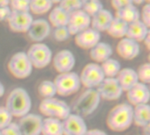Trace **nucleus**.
Segmentation results:
<instances>
[{"label": "nucleus", "instance_id": "f257e3e1", "mask_svg": "<svg viewBox=\"0 0 150 135\" xmlns=\"http://www.w3.org/2000/svg\"><path fill=\"white\" fill-rule=\"evenodd\" d=\"M133 111L134 107L128 103H122L114 106L106 118L108 128L117 133L127 130L133 125Z\"/></svg>", "mask_w": 150, "mask_h": 135}, {"label": "nucleus", "instance_id": "f03ea898", "mask_svg": "<svg viewBox=\"0 0 150 135\" xmlns=\"http://www.w3.org/2000/svg\"><path fill=\"white\" fill-rule=\"evenodd\" d=\"M5 108L12 117L21 118L30 112L32 99L28 92L20 87L13 89L5 101Z\"/></svg>", "mask_w": 150, "mask_h": 135}, {"label": "nucleus", "instance_id": "7ed1b4c3", "mask_svg": "<svg viewBox=\"0 0 150 135\" xmlns=\"http://www.w3.org/2000/svg\"><path fill=\"white\" fill-rule=\"evenodd\" d=\"M100 96L94 89H86L79 97L76 98L70 107L73 113L81 117L91 115L99 106Z\"/></svg>", "mask_w": 150, "mask_h": 135}, {"label": "nucleus", "instance_id": "20e7f679", "mask_svg": "<svg viewBox=\"0 0 150 135\" xmlns=\"http://www.w3.org/2000/svg\"><path fill=\"white\" fill-rule=\"evenodd\" d=\"M39 110L47 118H54L59 120L65 119L71 113L70 106L65 101L55 98H44L39 105Z\"/></svg>", "mask_w": 150, "mask_h": 135}, {"label": "nucleus", "instance_id": "39448f33", "mask_svg": "<svg viewBox=\"0 0 150 135\" xmlns=\"http://www.w3.org/2000/svg\"><path fill=\"white\" fill-rule=\"evenodd\" d=\"M53 82L56 89V94L62 97L71 96L76 93L81 87L79 75L72 71L57 75Z\"/></svg>", "mask_w": 150, "mask_h": 135}, {"label": "nucleus", "instance_id": "423d86ee", "mask_svg": "<svg viewBox=\"0 0 150 135\" xmlns=\"http://www.w3.org/2000/svg\"><path fill=\"white\" fill-rule=\"evenodd\" d=\"M8 70L18 79L27 78L33 72V66L25 52H17L8 61Z\"/></svg>", "mask_w": 150, "mask_h": 135}, {"label": "nucleus", "instance_id": "0eeeda50", "mask_svg": "<svg viewBox=\"0 0 150 135\" xmlns=\"http://www.w3.org/2000/svg\"><path fill=\"white\" fill-rule=\"evenodd\" d=\"M26 55L33 68L36 69H43L52 61L51 49L48 46L41 42L33 44L26 52Z\"/></svg>", "mask_w": 150, "mask_h": 135}, {"label": "nucleus", "instance_id": "6e6552de", "mask_svg": "<svg viewBox=\"0 0 150 135\" xmlns=\"http://www.w3.org/2000/svg\"><path fill=\"white\" fill-rule=\"evenodd\" d=\"M81 85L86 89L97 88L105 79L101 67L96 62H91L85 65L79 76Z\"/></svg>", "mask_w": 150, "mask_h": 135}, {"label": "nucleus", "instance_id": "1a4fd4ad", "mask_svg": "<svg viewBox=\"0 0 150 135\" xmlns=\"http://www.w3.org/2000/svg\"><path fill=\"white\" fill-rule=\"evenodd\" d=\"M100 96V98H103L107 101H115L120 98L122 93L124 92L120 86L116 77L108 78L105 77V79L101 82V83L97 87L96 90Z\"/></svg>", "mask_w": 150, "mask_h": 135}, {"label": "nucleus", "instance_id": "9d476101", "mask_svg": "<svg viewBox=\"0 0 150 135\" xmlns=\"http://www.w3.org/2000/svg\"><path fill=\"white\" fill-rule=\"evenodd\" d=\"M43 119L35 113H27L19 118L18 127L22 135H40Z\"/></svg>", "mask_w": 150, "mask_h": 135}, {"label": "nucleus", "instance_id": "9b49d317", "mask_svg": "<svg viewBox=\"0 0 150 135\" xmlns=\"http://www.w3.org/2000/svg\"><path fill=\"white\" fill-rule=\"evenodd\" d=\"M7 21L9 27L12 32L26 33L33 21V18L29 11H11Z\"/></svg>", "mask_w": 150, "mask_h": 135}, {"label": "nucleus", "instance_id": "f8f14e48", "mask_svg": "<svg viewBox=\"0 0 150 135\" xmlns=\"http://www.w3.org/2000/svg\"><path fill=\"white\" fill-rule=\"evenodd\" d=\"M62 124L63 135H84L88 131L83 118L72 112L62 120Z\"/></svg>", "mask_w": 150, "mask_h": 135}, {"label": "nucleus", "instance_id": "ddd939ff", "mask_svg": "<svg viewBox=\"0 0 150 135\" xmlns=\"http://www.w3.org/2000/svg\"><path fill=\"white\" fill-rule=\"evenodd\" d=\"M91 26V17L82 9L69 13V18L67 25L70 35H76L82 31Z\"/></svg>", "mask_w": 150, "mask_h": 135}, {"label": "nucleus", "instance_id": "4468645a", "mask_svg": "<svg viewBox=\"0 0 150 135\" xmlns=\"http://www.w3.org/2000/svg\"><path fill=\"white\" fill-rule=\"evenodd\" d=\"M127 92V99L132 106L145 105L149 102L150 91L147 84L138 82Z\"/></svg>", "mask_w": 150, "mask_h": 135}, {"label": "nucleus", "instance_id": "2eb2a0df", "mask_svg": "<svg viewBox=\"0 0 150 135\" xmlns=\"http://www.w3.org/2000/svg\"><path fill=\"white\" fill-rule=\"evenodd\" d=\"M54 69L59 73H67L72 71L76 65V58L73 53L68 49H63L55 54L52 59Z\"/></svg>", "mask_w": 150, "mask_h": 135}, {"label": "nucleus", "instance_id": "dca6fc26", "mask_svg": "<svg viewBox=\"0 0 150 135\" xmlns=\"http://www.w3.org/2000/svg\"><path fill=\"white\" fill-rule=\"evenodd\" d=\"M26 33L28 38L32 41L39 43L48 37L51 33V25L47 20L44 18H38L33 21Z\"/></svg>", "mask_w": 150, "mask_h": 135}, {"label": "nucleus", "instance_id": "f3484780", "mask_svg": "<svg viewBox=\"0 0 150 135\" xmlns=\"http://www.w3.org/2000/svg\"><path fill=\"white\" fill-rule=\"evenodd\" d=\"M117 54L125 60H133L136 58L141 51L140 45L137 41L128 39L122 38L117 44L116 47Z\"/></svg>", "mask_w": 150, "mask_h": 135}, {"label": "nucleus", "instance_id": "a211bd4d", "mask_svg": "<svg viewBox=\"0 0 150 135\" xmlns=\"http://www.w3.org/2000/svg\"><path fill=\"white\" fill-rule=\"evenodd\" d=\"M100 33L91 27H89L75 35V42L76 46L83 49H91L100 41Z\"/></svg>", "mask_w": 150, "mask_h": 135}, {"label": "nucleus", "instance_id": "6ab92c4d", "mask_svg": "<svg viewBox=\"0 0 150 135\" xmlns=\"http://www.w3.org/2000/svg\"><path fill=\"white\" fill-rule=\"evenodd\" d=\"M113 18L114 17L110 11L106 9H102L100 11L91 18V28L99 33L106 32Z\"/></svg>", "mask_w": 150, "mask_h": 135}, {"label": "nucleus", "instance_id": "aec40b11", "mask_svg": "<svg viewBox=\"0 0 150 135\" xmlns=\"http://www.w3.org/2000/svg\"><path fill=\"white\" fill-rule=\"evenodd\" d=\"M116 79L123 91H127L139 82L136 70L131 68L121 69L117 75Z\"/></svg>", "mask_w": 150, "mask_h": 135}, {"label": "nucleus", "instance_id": "412c9836", "mask_svg": "<svg viewBox=\"0 0 150 135\" xmlns=\"http://www.w3.org/2000/svg\"><path fill=\"white\" fill-rule=\"evenodd\" d=\"M149 33V28L141 19H138L128 24L126 37L134 40L139 43L141 41H143L145 37Z\"/></svg>", "mask_w": 150, "mask_h": 135}, {"label": "nucleus", "instance_id": "4be33fe9", "mask_svg": "<svg viewBox=\"0 0 150 135\" xmlns=\"http://www.w3.org/2000/svg\"><path fill=\"white\" fill-rule=\"evenodd\" d=\"M90 50V56L91 60L98 64L111 58L112 54V47L111 45L102 41H99Z\"/></svg>", "mask_w": 150, "mask_h": 135}, {"label": "nucleus", "instance_id": "5701e85b", "mask_svg": "<svg viewBox=\"0 0 150 135\" xmlns=\"http://www.w3.org/2000/svg\"><path fill=\"white\" fill-rule=\"evenodd\" d=\"M150 106L149 104L140 105L134 107L133 123L139 127H145L149 125Z\"/></svg>", "mask_w": 150, "mask_h": 135}, {"label": "nucleus", "instance_id": "b1692460", "mask_svg": "<svg viewBox=\"0 0 150 135\" xmlns=\"http://www.w3.org/2000/svg\"><path fill=\"white\" fill-rule=\"evenodd\" d=\"M69 18V13L64 11L60 6H56L49 13L48 16V23L50 25L55 27L60 26H67Z\"/></svg>", "mask_w": 150, "mask_h": 135}, {"label": "nucleus", "instance_id": "393cba45", "mask_svg": "<svg viewBox=\"0 0 150 135\" xmlns=\"http://www.w3.org/2000/svg\"><path fill=\"white\" fill-rule=\"evenodd\" d=\"M40 135H63L62 120L54 118H45L42 121Z\"/></svg>", "mask_w": 150, "mask_h": 135}, {"label": "nucleus", "instance_id": "a878e982", "mask_svg": "<svg viewBox=\"0 0 150 135\" xmlns=\"http://www.w3.org/2000/svg\"><path fill=\"white\" fill-rule=\"evenodd\" d=\"M115 17L122 19L123 21L127 22V24H130L134 21H136L140 19V11L138 8L134 4H131L129 5H127L120 10L116 11Z\"/></svg>", "mask_w": 150, "mask_h": 135}, {"label": "nucleus", "instance_id": "bb28decb", "mask_svg": "<svg viewBox=\"0 0 150 135\" xmlns=\"http://www.w3.org/2000/svg\"><path fill=\"white\" fill-rule=\"evenodd\" d=\"M127 27H128V24L127 22L123 21L119 18L114 17L106 32L112 38L122 39L125 38L127 34Z\"/></svg>", "mask_w": 150, "mask_h": 135}, {"label": "nucleus", "instance_id": "cd10ccee", "mask_svg": "<svg viewBox=\"0 0 150 135\" xmlns=\"http://www.w3.org/2000/svg\"><path fill=\"white\" fill-rule=\"evenodd\" d=\"M100 67L105 77H108V78L116 77L121 69V65L120 61L112 58H109L106 61H103Z\"/></svg>", "mask_w": 150, "mask_h": 135}, {"label": "nucleus", "instance_id": "c85d7f7f", "mask_svg": "<svg viewBox=\"0 0 150 135\" xmlns=\"http://www.w3.org/2000/svg\"><path fill=\"white\" fill-rule=\"evenodd\" d=\"M53 6L51 0H30V11L36 15L48 12Z\"/></svg>", "mask_w": 150, "mask_h": 135}, {"label": "nucleus", "instance_id": "c756f323", "mask_svg": "<svg viewBox=\"0 0 150 135\" xmlns=\"http://www.w3.org/2000/svg\"><path fill=\"white\" fill-rule=\"evenodd\" d=\"M38 92L43 99L54 98L56 95V89L54 82L50 80L42 81L38 87Z\"/></svg>", "mask_w": 150, "mask_h": 135}, {"label": "nucleus", "instance_id": "7c9ffc66", "mask_svg": "<svg viewBox=\"0 0 150 135\" xmlns=\"http://www.w3.org/2000/svg\"><path fill=\"white\" fill-rule=\"evenodd\" d=\"M103 8V4L100 0H90L83 4L82 10L87 13L91 18L100 11Z\"/></svg>", "mask_w": 150, "mask_h": 135}, {"label": "nucleus", "instance_id": "2f4dec72", "mask_svg": "<svg viewBox=\"0 0 150 135\" xmlns=\"http://www.w3.org/2000/svg\"><path fill=\"white\" fill-rule=\"evenodd\" d=\"M59 6L69 13L81 10L83 7V2L81 0H62L59 3Z\"/></svg>", "mask_w": 150, "mask_h": 135}, {"label": "nucleus", "instance_id": "473e14b6", "mask_svg": "<svg viewBox=\"0 0 150 135\" xmlns=\"http://www.w3.org/2000/svg\"><path fill=\"white\" fill-rule=\"evenodd\" d=\"M139 82L148 84L150 83V64L149 62L142 64L136 71Z\"/></svg>", "mask_w": 150, "mask_h": 135}, {"label": "nucleus", "instance_id": "72a5a7b5", "mask_svg": "<svg viewBox=\"0 0 150 135\" xmlns=\"http://www.w3.org/2000/svg\"><path fill=\"white\" fill-rule=\"evenodd\" d=\"M10 8L16 11H29L30 0H10Z\"/></svg>", "mask_w": 150, "mask_h": 135}, {"label": "nucleus", "instance_id": "f704fd0d", "mask_svg": "<svg viewBox=\"0 0 150 135\" xmlns=\"http://www.w3.org/2000/svg\"><path fill=\"white\" fill-rule=\"evenodd\" d=\"M70 33L69 32V29L67 26H60L55 27L53 31V37L56 41L62 42L67 40L70 37Z\"/></svg>", "mask_w": 150, "mask_h": 135}, {"label": "nucleus", "instance_id": "c9c22d12", "mask_svg": "<svg viewBox=\"0 0 150 135\" xmlns=\"http://www.w3.org/2000/svg\"><path fill=\"white\" fill-rule=\"evenodd\" d=\"M12 118L5 106H0V131L12 122Z\"/></svg>", "mask_w": 150, "mask_h": 135}, {"label": "nucleus", "instance_id": "e433bc0d", "mask_svg": "<svg viewBox=\"0 0 150 135\" xmlns=\"http://www.w3.org/2000/svg\"><path fill=\"white\" fill-rule=\"evenodd\" d=\"M2 135H22L18 123L11 122L7 127L1 130Z\"/></svg>", "mask_w": 150, "mask_h": 135}, {"label": "nucleus", "instance_id": "4c0bfd02", "mask_svg": "<svg viewBox=\"0 0 150 135\" xmlns=\"http://www.w3.org/2000/svg\"><path fill=\"white\" fill-rule=\"evenodd\" d=\"M140 17H142V21L149 28L150 26V4H146L142 11V13H140Z\"/></svg>", "mask_w": 150, "mask_h": 135}, {"label": "nucleus", "instance_id": "58836bf2", "mask_svg": "<svg viewBox=\"0 0 150 135\" xmlns=\"http://www.w3.org/2000/svg\"><path fill=\"white\" fill-rule=\"evenodd\" d=\"M112 6L114 8V10H120L127 5H129L133 4L132 0H111Z\"/></svg>", "mask_w": 150, "mask_h": 135}, {"label": "nucleus", "instance_id": "ea45409f", "mask_svg": "<svg viewBox=\"0 0 150 135\" xmlns=\"http://www.w3.org/2000/svg\"><path fill=\"white\" fill-rule=\"evenodd\" d=\"M11 13V9L9 5L0 7V22L7 20Z\"/></svg>", "mask_w": 150, "mask_h": 135}, {"label": "nucleus", "instance_id": "a19ab883", "mask_svg": "<svg viewBox=\"0 0 150 135\" xmlns=\"http://www.w3.org/2000/svg\"><path fill=\"white\" fill-rule=\"evenodd\" d=\"M84 135H108L105 132L99 130V129H91V130H88L86 132V134Z\"/></svg>", "mask_w": 150, "mask_h": 135}, {"label": "nucleus", "instance_id": "79ce46f5", "mask_svg": "<svg viewBox=\"0 0 150 135\" xmlns=\"http://www.w3.org/2000/svg\"><path fill=\"white\" fill-rule=\"evenodd\" d=\"M143 42H144V44H145V46H146V47H147V49L148 50H149L150 49V33L145 37V39L143 40Z\"/></svg>", "mask_w": 150, "mask_h": 135}, {"label": "nucleus", "instance_id": "37998d69", "mask_svg": "<svg viewBox=\"0 0 150 135\" xmlns=\"http://www.w3.org/2000/svg\"><path fill=\"white\" fill-rule=\"evenodd\" d=\"M10 4V0H0V7L7 6Z\"/></svg>", "mask_w": 150, "mask_h": 135}, {"label": "nucleus", "instance_id": "c03bdc74", "mask_svg": "<svg viewBox=\"0 0 150 135\" xmlns=\"http://www.w3.org/2000/svg\"><path fill=\"white\" fill-rule=\"evenodd\" d=\"M132 1H133V4H142L145 1H147L148 4H149V0H132Z\"/></svg>", "mask_w": 150, "mask_h": 135}, {"label": "nucleus", "instance_id": "a18cd8bd", "mask_svg": "<svg viewBox=\"0 0 150 135\" xmlns=\"http://www.w3.org/2000/svg\"><path fill=\"white\" fill-rule=\"evenodd\" d=\"M4 94V86L3 85V83L0 82V98L3 97Z\"/></svg>", "mask_w": 150, "mask_h": 135}, {"label": "nucleus", "instance_id": "49530a36", "mask_svg": "<svg viewBox=\"0 0 150 135\" xmlns=\"http://www.w3.org/2000/svg\"><path fill=\"white\" fill-rule=\"evenodd\" d=\"M62 0H51V2L53 3V4H57V3H60Z\"/></svg>", "mask_w": 150, "mask_h": 135}, {"label": "nucleus", "instance_id": "de8ad7c7", "mask_svg": "<svg viewBox=\"0 0 150 135\" xmlns=\"http://www.w3.org/2000/svg\"><path fill=\"white\" fill-rule=\"evenodd\" d=\"M81 1H82V2H83V3H85V2H88V1H90V0H81Z\"/></svg>", "mask_w": 150, "mask_h": 135}, {"label": "nucleus", "instance_id": "09e8293b", "mask_svg": "<svg viewBox=\"0 0 150 135\" xmlns=\"http://www.w3.org/2000/svg\"><path fill=\"white\" fill-rule=\"evenodd\" d=\"M0 135H2V134H1V131H0Z\"/></svg>", "mask_w": 150, "mask_h": 135}]
</instances>
